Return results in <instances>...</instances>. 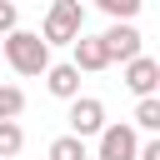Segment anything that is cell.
Instances as JSON below:
<instances>
[{
    "label": "cell",
    "instance_id": "obj_9",
    "mask_svg": "<svg viewBox=\"0 0 160 160\" xmlns=\"http://www.w3.org/2000/svg\"><path fill=\"white\" fill-rule=\"evenodd\" d=\"M50 160H90V150H85V140H75V135H55V140H50Z\"/></svg>",
    "mask_w": 160,
    "mask_h": 160
},
{
    "label": "cell",
    "instance_id": "obj_7",
    "mask_svg": "<svg viewBox=\"0 0 160 160\" xmlns=\"http://www.w3.org/2000/svg\"><path fill=\"white\" fill-rule=\"evenodd\" d=\"M70 50H75V55H70V65H75V70H90V75H95V70H105V65H110V55H105L100 35H80Z\"/></svg>",
    "mask_w": 160,
    "mask_h": 160
},
{
    "label": "cell",
    "instance_id": "obj_1",
    "mask_svg": "<svg viewBox=\"0 0 160 160\" xmlns=\"http://www.w3.org/2000/svg\"><path fill=\"white\" fill-rule=\"evenodd\" d=\"M5 60L15 75H45L50 70V45L35 30H10L5 35Z\"/></svg>",
    "mask_w": 160,
    "mask_h": 160
},
{
    "label": "cell",
    "instance_id": "obj_11",
    "mask_svg": "<svg viewBox=\"0 0 160 160\" xmlns=\"http://www.w3.org/2000/svg\"><path fill=\"white\" fill-rule=\"evenodd\" d=\"M135 125H140V130H150V135L160 130V100H155V95H145V100L135 105Z\"/></svg>",
    "mask_w": 160,
    "mask_h": 160
},
{
    "label": "cell",
    "instance_id": "obj_16",
    "mask_svg": "<svg viewBox=\"0 0 160 160\" xmlns=\"http://www.w3.org/2000/svg\"><path fill=\"white\" fill-rule=\"evenodd\" d=\"M75 5H80V0H75Z\"/></svg>",
    "mask_w": 160,
    "mask_h": 160
},
{
    "label": "cell",
    "instance_id": "obj_5",
    "mask_svg": "<svg viewBox=\"0 0 160 160\" xmlns=\"http://www.w3.org/2000/svg\"><path fill=\"white\" fill-rule=\"evenodd\" d=\"M100 45H105L110 60H125V65H130V60L140 55V30H135V20H115V25L100 35Z\"/></svg>",
    "mask_w": 160,
    "mask_h": 160
},
{
    "label": "cell",
    "instance_id": "obj_4",
    "mask_svg": "<svg viewBox=\"0 0 160 160\" xmlns=\"http://www.w3.org/2000/svg\"><path fill=\"white\" fill-rule=\"evenodd\" d=\"M135 150H140L135 125H105V130H100V150H95V160H135Z\"/></svg>",
    "mask_w": 160,
    "mask_h": 160
},
{
    "label": "cell",
    "instance_id": "obj_2",
    "mask_svg": "<svg viewBox=\"0 0 160 160\" xmlns=\"http://www.w3.org/2000/svg\"><path fill=\"white\" fill-rule=\"evenodd\" d=\"M80 35H85V5H75V0H50L40 40H45V45H75Z\"/></svg>",
    "mask_w": 160,
    "mask_h": 160
},
{
    "label": "cell",
    "instance_id": "obj_3",
    "mask_svg": "<svg viewBox=\"0 0 160 160\" xmlns=\"http://www.w3.org/2000/svg\"><path fill=\"white\" fill-rule=\"evenodd\" d=\"M65 125H70V135H75V140H85V135H100V130H105V105H100L95 95H75V100H70V115H65Z\"/></svg>",
    "mask_w": 160,
    "mask_h": 160
},
{
    "label": "cell",
    "instance_id": "obj_12",
    "mask_svg": "<svg viewBox=\"0 0 160 160\" xmlns=\"http://www.w3.org/2000/svg\"><path fill=\"white\" fill-rule=\"evenodd\" d=\"M25 110V90L20 85H0V120H15Z\"/></svg>",
    "mask_w": 160,
    "mask_h": 160
},
{
    "label": "cell",
    "instance_id": "obj_10",
    "mask_svg": "<svg viewBox=\"0 0 160 160\" xmlns=\"http://www.w3.org/2000/svg\"><path fill=\"white\" fill-rule=\"evenodd\" d=\"M20 145H25V130H20L15 120H0V160H15Z\"/></svg>",
    "mask_w": 160,
    "mask_h": 160
},
{
    "label": "cell",
    "instance_id": "obj_15",
    "mask_svg": "<svg viewBox=\"0 0 160 160\" xmlns=\"http://www.w3.org/2000/svg\"><path fill=\"white\" fill-rule=\"evenodd\" d=\"M135 160H160V140H145V145L135 150Z\"/></svg>",
    "mask_w": 160,
    "mask_h": 160
},
{
    "label": "cell",
    "instance_id": "obj_8",
    "mask_svg": "<svg viewBox=\"0 0 160 160\" xmlns=\"http://www.w3.org/2000/svg\"><path fill=\"white\" fill-rule=\"evenodd\" d=\"M45 90H50L55 100H75V95H80V70H75L70 60H65V65H50V70H45Z\"/></svg>",
    "mask_w": 160,
    "mask_h": 160
},
{
    "label": "cell",
    "instance_id": "obj_6",
    "mask_svg": "<svg viewBox=\"0 0 160 160\" xmlns=\"http://www.w3.org/2000/svg\"><path fill=\"white\" fill-rule=\"evenodd\" d=\"M125 85L145 100V95H155V85H160V60H150V55H135L130 65H125Z\"/></svg>",
    "mask_w": 160,
    "mask_h": 160
},
{
    "label": "cell",
    "instance_id": "obj_14",
    "mask_svg": "<svg viewBox=\"0 0 160 160\" xmlns=\"http://www.w3.org/2000/svg\"><path fill=\"white\" fill-rule=\"evenodd\" d=\"M15 20H20V15H15V0H0V40H5L10 30H20Z\"/></svg>",
    "mask_w": 160,
    "mask_h": 160
},
{
    "label": "cell",
    "instance_id": "obj_13",
    "mask_svg": "<svg viewBox=\"0 0 160 160\" xmlns=\"http://www.w3.org/2000/svg\"><path fill=\"white\" fill-rule=\"evenodd\" d=\"M95 5H100V10L110 15V20H135L145 0H95Z\"/></svg>",
    "mask_w": 160,
    "mask_h": 160
}]
</instances>
